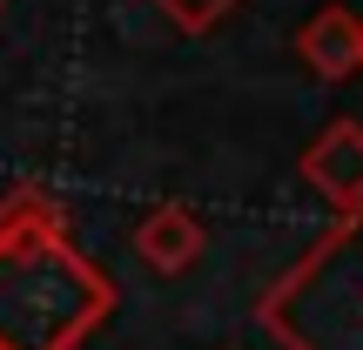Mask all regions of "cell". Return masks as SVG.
<instances>
[{
  "mask_svg": "<svg viewBox=\"0 0 363 350\" xmlns=\"http://www.w3.org/2000/svg\"><path fill=\"white\" fill-rule=\"evenodd\" d=\"M303 48H310V61L323 67V75H343V67L363 54V27L350 13H316V27L303 34Z\"/></svg>",
  "mask_w": 363,
  "mask_h": 350,
  "instance_id": "6da1fadb",
  "label": "cell"
},
{
  "mask_svg": "<svg viewBox=\"0 0 363 350\" xmlns=\"http://www.w3.org/2000/svg\"><path fill=\"white\" fill-rule=\"evenodd\" d=\"M162 7H169L182 27H208V21H216L222 7H229V0H162Z\"/></svg>",
  "mask_w": 363,
  "mask_h": 350,
  "instance_id": "7a4b0ae2",
  "label": "cell"
}]
</instances>
